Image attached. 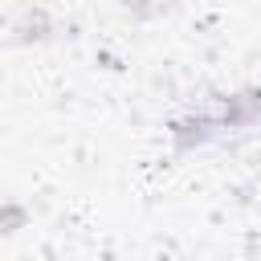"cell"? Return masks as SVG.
Wrapping results in <instances>:
<instances>
[{"label":"cell","mask_w":261,"mask_h":261,"mask_svg":"<svg viewBox=\"0 0 261 261\" xmlns=\"http://www.w3.org/2000/svg\"><path fill=\"white\" fill-rule=\"evenodd\" d=\"M167 139H171V147H175L179 155H192V151H204V147L220 143L224 130H220L216 110H212V106H200V110L175 114V118L167 122Z\"/></svg>","instance_id":"cell-1"},{"label":"cell","mask_w":261,"mask_h":261,"mask_svg":"<svg viewBox=\"0 0 261 261\" xmlns=\"http://www.w3.org/2000/svg\"><path fill=\"white\" fill-rule=\"evenodd\" d=\"M216 118H220V130L232 135V130H249L261 122V86H241V90H228L216 98Z\"/></svg>","instance_id":"cell-2"},{"label":"cell","mask_w":261,"mask_h":261,"mask_svg":"<svg viewBox=\"0 0 261 261\" xmlns=\"http://www.w3.org/2000/svg\"><path fill=\"white\" fill-rule=\"evenodd\" d=\"M12 41H20V45H41V41H53V33H57V24H53V16L45 12V8H24L16 20H12Z\"/></svg>","instance_id":"cell-3"},{"label":"cell","mask_w":261,"mask_h":261,"mask_svg":"<svg viewBox=\"0 0 261 261\" xmlns=\"http://www.w3.org/2000/svg\"><path fill=\"white\" fill-rule=\"evenodd\" d=\"M24 224H29V208L16 204V200H4V204H0V237L16 232V228H24Z\"/></svg>","instance_id":"cell-4"},{"label":"cell","mask_w":261,"mask_h":261,"mask_svg":"<svg viewBox=\"0 0 261 261\" xmlns=\"http://www.w3.org/2000/svg\"><path fill=\"white\" fill-rule=\"evenodd\" d=\"M118 8H126V12L139 16V20H151V16H159V12L167 8V0H118Z\"/></svg>","instance_id":"cell-5"}]
</instances>
